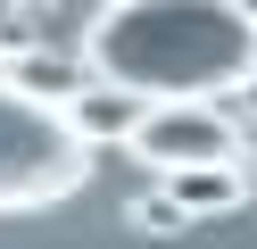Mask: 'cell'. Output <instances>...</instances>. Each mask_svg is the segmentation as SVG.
Masks as SVG:
<instances>
[{
  "label": "cell",
  "instance_id": "6da1fadb",
  "mask_svg": "<svg viewBox=\"0 0 257 249\" xmlns=\"http://www.w3.org/2000/svg\"><path fill=\"white\" fill-rule=\"evenodd\" d=\"M83 66L133 100H216L257 75V17L232 0H108Z\"/></svg>",
  "mask_w": 257,
  "mask_h": 249
},
{
  "label": "cell",
  "instance_id": "7a4b0ae2",
  "mask_svg": "<svg viewBox=\"0 0 257 249\" xmlns=\"http://www.w3.org/2000/svg\"><path fill=\"white\" fill-rule=\"evenodd\" d=\"M83 175H91V133L75 125V108L34 100L0 75V216L58 208L83 191Z\"/></svg>",
  "mask_w": 257,
  "mask_h": 249
},
{
  "label": "cell",
  "instance_id": "3957f363",
  "mask_svg": "<svg viewBox=\"0 0 257 249\" xmlns=\"http://www.w3.org/2000/svg\"><path fill=\"white\" fill-rule=\"evenodd\" d=\"M124 149L158 175H174V166H224L240 149V133L232 116H216V100H141V125Z\"/></svg>",
  "mask_w": 257,
  "mask_h": 249
},
{
  "label": "cell",
  "instance_id": "277c9868",
  "mask_svg": "<svg viewBox=\"0 0 257 249\" xmlns=\"http://www.w3.org/2000/svg\"><path fill=\"white\" fill-rule=\"evenodd\" d=\"M67 108H75V125L91 133V149H100V141H133V125H141V100L116 92V83H100V75H91Z\"/></svg>",
  "mask_w": 257,
  "mask_h": 249
},
{
  "label": "cell",
  "instance_id": "5b68a950",
  "mask_svg": "<svg viewBox=\"0 0 257 249\" xmlns=\"http://www.w3.org/2000/svg\"><path fill=\"white\" fill-rule=\"evenodd\" d=\"M166 199L183 216H216V208H240V166L224 158V166H174L166 175Z\"/></svg>",
  "mask_w": 257,
  "mask_h": 249
},
{
  "label": "cell",
  "instance_id": "8992f818",
  "mask_svg": "<svg viewBox=\"0 0 257 249\" xmlns=\"http://www.w3.org/2000/svg\"><path fill=\"white\" fill-rule=\"evenodd\" d=\"M9 83H17V92H34V100H58V108L83 92V83H75V66L50 58V50H17V58H9Z\"/></svg>",
  "mask_w": 257,
  "mask_h": 249
},
{
  "label": "cell",
  "instance_id": "52a82bcc",
  "mask_svg": "<svg viewBox=\"0 0 257 249\" xmlns=\"http://www.w3.org/2000/svg\"><path fill=\"white\" fill-rule=\"evenodd\" d=\"M141 224H150V232H166V224H183V208H174L166 191H150V199H141Z\"/></svg>",
  "mask_w": 257,
  "mask_h": 249
},
{
  "label": "cell",
  "instance_id": "ba28073f",
  "mask_svg": "<svg viewBox=\"0 0 257 249\" xmlns=\"http://www.w3.org/2000/svg\"><path fill=\"white\" fill-rule=\"evenodd\" d=\"M240 100H249V116H257V75H249V83H240Z\"/></svg>",
  "mask_w": 257,
  "mask_h": 249
},
{
  "label": "cell",
  "instance_id": "9c48e42d",
  "mask_svg": "<svg viewBox=\"0 0 257 249\" xmlns=\"http://www.w3.org/2000/svg\"><path fill=\"white\" fill-rule=\"evenodd\" d=\"M232 9H249V17H257V0H232Z\"/></svg>",
  "mask_w": 257,
  "mask_h": 249
}]
</instances>
